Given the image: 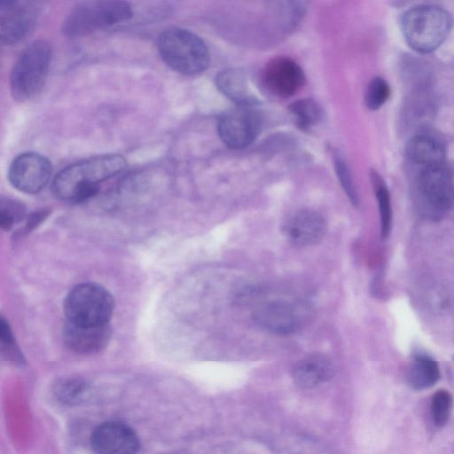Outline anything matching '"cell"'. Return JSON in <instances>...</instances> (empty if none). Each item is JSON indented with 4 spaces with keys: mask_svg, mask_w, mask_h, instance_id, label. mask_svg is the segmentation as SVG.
<instances>
[{
    "mask_svg": "<svg viewBox=\"0 0 454 454\" xmlns=\"http://www.w3.org/2000/svg\"><path fill=\"white\" fill-rule=\"evenodd\" d=\"M127 166L120 154L90 157L63 168L54 177L51 191L62 200L81 203L97 195L99 183L121 173Z\"/></svg>",
    "mask_w": 454,
    "mask_h": 454,
    "instance_id": "cell-1",
    "label": "cell"
},
{
    "mask_svg": "<svg viewBox=\"0 0 454 454\" xmlns=\"http://www.w3.org/2000/svg\"><path fill=\"white\" fill-rule=\"evenodd\" d=\"M400 27L406 43L415 51L427 54L438 49L448 38L452 17L441 6L419 4L402 14Z\"/></svg>",
    "mask_w": 454,
    "mask_h": 454,
    "instance_id": "cell-2",
    "label": "cell"
},
{
    "mask_svg": "<svg viewBox=\"0 0 454 454\" xmlns=\"http://www.w3.org/2000/svg\"><path fill=\"white\" fill-rule=\"evenodd\" d=\"M157 47L162 60L176 72L197 74L209 65L210 55L205 43L192 32L171 27L159 36Z\"/></svg>",
    "mask_w": 454,
    "mask_h": 454,
    "instance_id": "cell-3",
    "label": "cell"
},
{
    "mask_svg": "<svg viewBox=\"0 0 454 454\" xmlns=\"http://www.w3.org/2000/svg\"><path fill=\"white\" fill-rule=\"evenodd\" d=\"M67 322L84 326L108 325L114 310L112 294L99 284L86 282L74 286L64 304Z\"/></svg>",
    "mask_w": 454,
    "mask_h": 454,
    "instance_id": "cell-4",
    "label": "cell"
},
{
    "mask_svg": "<svg viewBox=\"0 0 454 454\" xmlns=\"http://www.w3.org/2000/svg\"><path fill=\"white\" fill-rule=\"evenodd\" d=\"M51 46L45 40L28 44L17 59L10 75V89L16 101L23 102L35 97L46 80Z\"/></svg>",
    "mask_w": 454,
    "mask_h": 454,
    "instance_id": "cell-5",
    "label": "cell"
},
{
    "mask_svg": "<svg viewBox=\"0 0 454 454\" xmlns=\"http://www.w3.org/2000/svg\"><path fill=\"white\" fill-rule=\"evenodd\" d=\"M129 3L120 0L88 1L77 4L63 21L67 36L79 37L131 19Z\"/></svg>",
    "mask_w": 454,
    "mask_h": 454,
    "instance_id": "cell-6",
    "label": "cell"
},
{
    "mask_svg": "<svg viewBox=\"0 0 454 454\" xmlns=\"http://www.w3.org/2000/svg\"><path fill=\"white\" fill-rule=\"evenodd\" d=\"M417 191L424 210L439 217L454 203V177L447 161L417 166Z\"/></svg>",
    "mask_w": 454,
    "mask_h": 454,
    "instance_id": "cell-7",
    "label": "cell"
},
{
    "mask_svg": "<svg viewBox=\"0 0 454 454\" xmlns=\"http://www.w3.org/2000/svg\"><path fill=\"white\" fill-rule=\"evenodd\" d=\"M310 315L309 304L303 301L273 300L260 304L254 310L253 318L268 333L290 335L299 332Z\"/></svg>",
    "mask_w": 454,
    "mask_h": 454,
    "instance_id": "cell-8",
    "label": "cell"
},
{
    "mask_svg": "<svg viewBox=\"0 0 454 454\" xmlns=\"http://www.w3.org/2000/svg\"><path fill=\"white\" fill-rule=\"evenodd\" d=\"M262 127V116L254 106H238L222 114L217 131L227 146L242 149L256 139Z\"/></svg>",
    "mask_w": 454,
    "mask_h": 454,
    "instance_id": "cell-9",
    "label": "cell"
},
{
    "mask_svg": "<svg viewBox=\"0 0 454 454\" xmlns=\"http://www.w3.org/2000/svg\"><path fill=\"white\" fill-rule=\"evenodd\" d=\"M52 173L51 160L45 156L27 152L11 163L8 180L13 188L27 194L39 192L48 184Z\"/></svg>",
    "mask_w": 454,
    "mask_h": 454,
    "instance_id": "cell-10",
    "label": "cell"
},
{
    "mask_svg": "<svg viewBox=\"0 0 454 454\" xmlns=\"http://www.w3.org/2000/svg\"><path fill=\"white\" fill-rule=\"evenodd\" d=\"M38 17L35 3L23 0L0 2V40L11 45L25 39L33 31Z\"/></svg>",
    "mask_w": 454,
    "mask_h": 454,
    "instance_id": "cell-11",
    "label": "cell"
},
{
    "mask_svg": "<svg viewBox=\"0 0 454 454\" xmlns=\"http://www.w3.org/2000/svg\"><path fill=\"white\" fill-rule=\"evenodd\" d=\"M282 234L292 246L303 248L318 244L327 231V223L318 212L302 208L291 213L283 222Z\"/></svg>",
    "mask_w": 454,
    "mask_h": 454,
    "instance_id": "cell-12",
    "label": "cell"
},
{
    "mask_svg": "<svg viewBox=\"0 0 454 454\" xmlns=\"http://www.w3.org/2000/svg\"><path fill=\"white\" fill-rule=\"evenodd\" d=\"M262 80L270 93L285 98L294 95L302 88L305 83V75L294 59L277 57L264 66Z\"/></svg>",
    "mask_w": 454,
    "mask_h": 454,
    "instance_id": "cell-13",
    "label": "cell"
},
{
    "mask_svg": "<svg viewBox=\"0 0 454 454\" xmlns=\"http://www.w3.org/2000/svg\"><path fill=\"white\" fill-rule=\"evenodd\" d=\"M90 443L96 454H137L139 449L136 432L119 421H108L97 427Z\"/></svg>",
    "mask_w": 454,
    "mask_h": 454,
    "instance_id": "cell-14",
    "label": "cell"
},
{
    "mask_svg": "<svg viewBox=\"0 0 454 454\" xmlns=\"http://www.w3.org/2000/svg\"><path fill=\"white\" fill-rule=\"evenodd\" d=\"M110 325L84 326L66 322L63 327L65 345L78 354H93L102 350L111 339Z\"/></svg>",
    "mask_w": 454,
    "mask_h": 454,
    "instance_id": "cell-15",
    "label": "cell"
},
{
    "mask_svg": "<svg viewBox=\"0 0 454 454\" xmlns=\"http://www.w3.org/2000/svg\"><path fill=\"white\" fill-rule=\"evenodd\" d=\"M334 374V367L324 355H311L298 361L292 369L294 383L302 389H310L329 380Z\"/></svg>",
    "mask_w": 454,
    "mask_h": 454,
    "instance_id": "cell-16",
    "label": "cell"
},
{
    "mask_svg": "<svg viewBox=\"0 0 454 454\" xmlns=\"http://www.w3.org/2000/svg\"><path fill=\"white\" fill-rule=\"evenodd\" d=\"M406 156L411 163L422 166L446 161L443 145L434 137L427 135H417L406 145Z\"/></svg>",
    "mask_w": 454,
    "mask_h": 454,
    "instance_id": "cell-17",
    "label": "cell"
},
{
    "mask_svg": "<svg viewBox=\"0 0 454 454\" xmlns=\"http://www.w3.org/2000/svg\"><path fill=\"white\" fill-rule=\"evenodd\" d=\"M440 378L438 363L427 354L415 355L407 369L406 381L414 390L433 387Z\"/></svg>",
    "mask_w": 454,
    "mask_h": 454,
    "instance_id": "cell-18",
    "label": "cell"
},
{
    "mask_svg": "<svg viewBox=\"0 0 454 454\" xmlns=\"http://www.w3.org/2000/svg\"><path fill=\"white\" fill-rule=\"evenodd\" d=\"M219 90L238 106H254L256 98L251 92L244 75L233 69H226L216 76Z\"/></svg>",
    "mask_w": 454,
    "mask_h": 454,
    "instance_id": "cell-19",
    "label": "cell"
},
{
    "mask_svg": "<svg viewBox=\"0 0 454 454\" xmlns=\"http://www.w3.org/2000/svg\"><path fill=\"white\" fill-rule=\"evenodd\" d=\"M370 176L379 205L381 238L386 239L392 227L393 214L390 194L384 179L376 170L372 169Z\"/></svg>",
    "mask_w": 454,
    "mask_h": 454,
    "instance_id": "cell-20",
    "label": "cell"
},
{
    "mask_svg": "<svg viewBox=\"0 0 454 454\" xmlns=\"http://www.w3.org/2000/svg\"><path fill=\"white\" fill-rule=\"evenodd\" d=\"M289 110L294 118L296 125L303 130H309L316 126L322 119L323 111L314 100L303 98L290 105Z\"/></svg>",
    "mask_w": 454,
    "mask_h": 454,
    "instance_id": "cell-21",
    "label": "cell"
},
{
    "mask_svg": "<svg viewBox=\"0 0 454 454\" xmlns=\"http://www.w3.org/2000/svg\"><path fill=\"white\" fill-rule=\"evenodd\" d=\"M453 398L446 389H438L432 395L430 411L434 424L438 427H444L451 415Z\"/></svg>",
    "mask_w": 454,
    "mask_h": 454,
    "instance_id": "cell-22",
    "label": "cell"
},
{
    "mask_svg": "<svg viewBox=\"0 0 454 454\" xmlns=\"http://www.w3.org/2000/svg\"><path fill=\"white\" fill-rule=\"evenodd\" d=\"M26 217V207L19 200L2 198L0 201V226L4 231H10L14 224Z\"/></svg>",
    "mask_w": 454,
    "mask_h": 454,
    "instance_id": "cell-23",
    "label": "cell"
},
{
    "mask_svg": "<svg viewBox=\"0 0 454 454\" xmlns=\"http://www.w3.org/2000/svg\"><path fill=\"white\" fill-rule=\"evenodd\" d=\"M391 93L388 82L382 77L376 76L369 82L364 96L366 106L371 110L380 108Z\"/></svg>",
    "mask_w": 454,
    "mask_h": 454,
    "instance_id": "cell-24",
    "label": "cell"
},
{
    "mask_svg": "<svg viewBox=\"0 0 454 454\" xmlns=\"http://www.w3.org/2000/svg\"><path fill=\"white\" fill-rule=\"evenodd\" d=\"M335 168L336 172L339 176V180L345 191L347 196L348 197L350 202L357 207L359 200L356 190L355 188L349 169L346 165V162L340 157V155H335Z\"/></svg>",
    "mask_w": 454,
    "mask_h": 454,
    "instance_id": "cell-25",
    "label": "cell"
},
{
    "mask_svg": "<svg viewBox=\"0 0 454 454\" xmlns=\"http://www.w3.org/2000/svg\"><path fill=\"white\" fill-rule=\"evenodd\" d=\"M0 340L2 351L14 358L20 357V352L8 322L2 317L0 320Z\"/></svg>",
    "mask_w": 454,
    "mask_h": 454,
    "instance_id": "cell-26",
    "label": "cell"
},
{
    "mask_svg": "<svg viewBox=\"0 0 454 454\" xmlns=\"http://www.w3.org/2000/svg\"><path fill=\"white\" fill-rule=\"evenodd\" d=\"M83 389V383L79 380H66L59 384L57 392L64 400H73L80 395Z\"/></svg>",
    "mask_w": 454,
    "mask_h": 454,
    "instance_id": "cell-27",
    "label": "cell"
},
{
    "mask_svg": "<svg viewBox=\"0 0 454 454\" xmlns=\"http://www.w3.org/2000/svg\"><path fill=\"white\" fill-rule=\"evenodd\" d=\"M50 213L51 211L49 209H41L28 215L20 234H27L32 231L49 216Z\"/></svg>",
    "mask_w": 454,
    "mask_h": 454,
    "instance_id": "cell-28",
    "label": "cell"
}]
</instances>
